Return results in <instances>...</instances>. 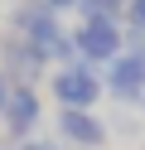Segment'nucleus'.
<instances>
[{
  "instance_id": "obj_1",
  "label": "nucleus",
  "mask_w": 145,
  "mask_h": 150,
  "mask_svg": "<svg viewBox=\"0 0 145 150\" xmlns=\"http://www.w3.org/2000/svg\"><path fill=\"white\" fill-rule=\"evenodd\" d=\"M48 87H53V97L63 102V107H77V111H92V107H97V97H102V78H97L87 63L58 68L53 78H48Z\"/></svg>"
},
{
  "instance_id": "obj_2",
  "label": "nucleus",
  "mask_w": 145,
  "mask_h": 150,
  "mask_svg": "<svg viewBox=\"0 0 145 150\" xmlns=\"http://www.w3.org/2000/svg\"><path fill=\"white\" fill-rule=\"evenodd\" d=\"M73 44L82 63H111L121 53V29H116V20H87V24H77Z\"/></svg>"
},
{
  "instance_id": "obj_3",
  "label": "nucleus",
  "mask_w": 145,
  "mask_h": 150,
  "mask_svg": "<svg viewBox=\"0 0 145 150\" xmlns=\"http://www.w3.org/2000/svg\"><path fill=\"white\" fill-rule=\"evenodd\" d=\"M106 87H111L121 102H140L145 97V58L116 53V58H111V73H106Z\"/></svg>"
},
{
  "instance_id": "obj_4",
  "label": "nucleus",
  "mask_w": 145,
  "mask_h": 150,
  "mask_svg": "<svg viewBox=\"0 0 145 150\" xmlns=\"http://www.w3.org/2000/svg\"><path fill=\"white\" fill-rule=\"evenodd\" d=\"M58 136L73 140V145H106V126L92 116V111H77V107L58 111Z\"/></svg>"
},
{
  "instance_id": "obj_5",
  "label": "nucleus",
  "mask_w": 145,
  "mask_h": 150,
  "mask_svg": "<svg viewBox=\"0 0 145 150\" xmlns=\"http://www.w3.org/2000/svg\"><path fill=\"white\" fill-rule=\"evenodd\" d=\"M15 29H19V39L24 44H44L48 34L58 29V10H48V5H19L15 10Z\"/></svg>"
},
{
  "instance_id": "obj_6",
  "label": "nucleus",
  "mask_w": 145,
  "mask_h": 150,
  "mask_svg": "<svg viewBox=\"0 0 145 150\" xmlns=\"http://www.w3.org/2000/svg\"><path fill=\"white\" fill-rule=\"evenodd\" d=\"M0 116H5V126L15 131V136H29V131L39 126V97H34V87H15Z\"/></svg>"
},
{
  "instance_id": "obj_7",
  "label": "nucleus",
  "mask_w": 145,
  "mask_h": 150,
  "mask_svg": "<svg viewBox=\"0 0 145 150\" xmlns=\"http://www.w3.org/2000/svg\"><path fill=\"white\" fill-rule=\"evenodd\" d=\"M77 10H82L87 20H121L126 0H77Z\"/></svg>"
},
{
  "instance_id": "obj_8",
  "label": "nucleus",
  "mask_w": 145,
  "mask_h": 150,
  "mask_svg": "<svg viewBox=\"0 0 145 150\" xmlns=\"http://www.w3.org/2000/svg\"><path fill=\"white\" fill-rule=\"evenodd\" d=\"M126 20H131L135 29H145V0H126Z\"/></svg>"
},
{
  "instance_id": "obj_9",
  "label": "nucleus",
  "mask_w": 145,
  "mask_h": 150,
  "mask_svg": "<svg viewBox=\"0 0 145 150\" xmlns=\"http://www.w3.org/2000/svg\"><path fill=\"white\" fill-rule=\"evenodd\" d=\"M19 150H58V140H19Z\"/></svg>"
},
{
  "instance_id": "obj_10",
  "label": "nucleus",
  "mask_w": 145,
  "mask_h": 150,
  "mask_svg": "<svg viewBox=\"0 0 145 150\" xmlns=\"http://www.w3.org/2000/svg\"><path fill=\"white\" fill-rule=\"evenodd\" d=\"M131 53H135V58H145V29L131 34Z\"/></svg>"
},
{
  "instance_id": "obj_11",
  "label": "nucleus",
  "mask_w": 145,
  "mask_h": 150,
  "mask_svg": "<svg viewBox=\"0 0 145 150\" xmlns=\"http://www.w3.org/2000/svg\"><path fill=\"white\" fill-rule=\"evenodd\" d=\"M10 92H15V87H10V78H5V73H0V111H5V102H10Z\"/></svg>"
},
{
  "instance_id": "obj_12",
  "label": "nucleus",
  "mask_w": 145,
  "mask_h": 150,
  "mask_svg": "<svg viewBox=\"0 0 145 150\" xmlns=\"http://www.w3.org/2000/svg\"><path fill=\"white\" fill-rule=\"evenodd\" d=\"M39 5H48V10H73L77 0H39Z\"/></svg>"
},
{
  "instance_id": "obj_13",
  "label": "nucleus",
  "mask_w": 145,
  "mask_h": 150,
  "mask_svg": "<svg viewBox=\"0 0 145 150\" xmlns=\"http://www.w3.org/2000/svg\"><path fill=\"white\" fill-rule=\"evenodd\" d=\"M140 102H145V97H140Z\"/></svg>"
}]
</instances>
